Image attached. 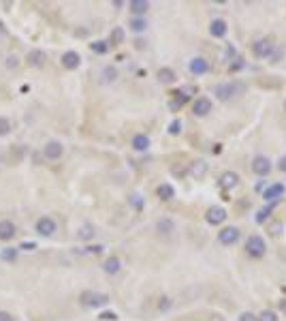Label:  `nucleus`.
<instances>
[{
	"label": "nucleus",
	"mask_w": 286,
	"mask_h": 321,
	"mask_svg": "<svg viewBox=\"0 0 286 321\" xmlns=\"http://www.w3.org/2000/svg\"><path fill=\"white\" fill-rule=\"evenodd\" d=\"M244 92H246V83H242V81H226V83H218L216 86V96L222 101L239 96Z\"/></svg>",
	"instance_id": "nucleus-1"
},
{
	"label": "nucleus",
	"mask_w": 286,
	"mask_h": 321,
	"mask_svg": "<svg viewBox=\"0 0 286 321\" xmlns=\"http://www.w3.org/2000/svg\"><path fill=\"white\" fill-rule=\"evenodd\" d=\"M79 302H81V306H86V308H101L109 302V295L101 293V291H90L88 289V291H83L79 295Z\"/></svg>",
	"instance_id": "nucleus-2"
},
{
	"label": "nucleus",
	"mask_w": 286,
	"mask_h": 321,
	"mask_svg": "<svg viewBox=\"0 0 286 321\" xmlns=\"http://www.w3.org/2000/svg\"><path fill=\"white\" fill-rule=\"evenodd\" d=\"M265 250H267V246H265V240L261 236H250L248 240H246V253L250 257H254V259L263 257Z\"/></svg>",
	"instance_id": "nucleus-3"
},
{
	"label": "nucleus",
	"mask_w": 286,
	"mask_h": 321,
	"mask_svg": "<svg viewBox=\"0 0 286 321\" xmlns=\"http://www.w3.org/2000/svg\"><path fill=\"white\" fill-rule=\"evenodd\" d=\"M56 229H58V225H56L54 218H49V216H41L36 221V234L43 236V238H51L56 234Z\"/></svg>",
	"instance_id": "nucleus-4"
},
{
	"label": "nucleus",
	"mask_w": 286,
	"mask_h": 321,
	"mask_svg": "<svg viewBox=\"0 0 286 321\" xmlns=\"http://www.w3.org/2000/svg\"><path fill=\"white\" fill-rule=\"evenodd\" d=\"M252 54H254V58H258V60H265V58H269L274 54V45H271V41H267V39H258V41L252 45Z\"/></svg>",
	"instance_id": "nucleus-5"
},
{
	"label": "nucleus",
	"mask_w": 286,
	"mask_h": 321,
	"mask_svg": "<svg viewBox=\"0 0 286 321\" xmlns=\"http://www.w3.org/2000/svg\"><path fill=\"white\" fill-rule=\"evenodd\" d=\"M62 154H64V146L58 139H51V141H47V144L43 146V157L47 160H58Z\"/></svg>",
	"instance_id": "nucleus-6"
},
{
	"label": "nucleus",
	"mask_w": 286,
	"mask_h": 321,
	"mask_svg": "<svg viewBox=\"0 0 286 321\" xmlns=\"http://www.w3.org/2000/svg\"><path fill=\"white\" fill-rule=\"evenodd\" d=\"M286 193V186L282 184V182H274L271 186H267V189L263 191V199H267V201H271V203H276L278 199H280L282 195Z\"/></svg>",
	"instance_id": "nucleus-7"
},
{
	"label": "nucleus",
	"mask_w": 286,
	"mask_h": 321,
	"mask_svg": "<svg viewBox=\"0 0 286 321\" xmlns=\"http://www.w3.org/2000/svg\"><path fill=\"white\" fill-rule=\"evenodd\" d=\"M239 240V229L237 227H224L222 231H218V242L224 246H231Z\"/></svg>",
	"instance_id": "nucleus-8"
},
{
	"label": "nucleus",
	"mask_w": 286,
	"mask_h": 321,
	"mask_svg": "<svg viewBox=\"0 0 286 321\" xmlns=\"http://www.w3.org/2000/svg\"><path fill=\"white\" fill-rule=\"evenodd\" d=\"M252 171H254L256 176H267L271 171V160L267 157H263V154H258V157H254V160H252Z\"/></svg>",
	"instance_id": "nucleus-9"
},
{
	"label": "nucleus",
	"mask_w": 286,
	"mask_h": 321,
	"mask_svg": "<svg viewBox=\"0 0 286 321\" xmlns=\"http://www.w3.org/2000/svg\"><path fill=\"white\" fill-rule=\"evenodd\" d=\"M205 218H207V223L210 225H222L226 221V210L220 208V205H212V208L207 210Z\"/></svg>",
	"instance_id": "nucleus-10"
},
{
	"label": "nucleus",
	"mask_w": 286,
	"mask_h": 321,
	"mask_svg": "<svg viewBox=\"0 0 286 321\" xmlns=\"http://www.w3.org/2000/svg\"><path fill=\"white\" fill-rule=\"evenodd\" d=\"M60 60H62V67H64V69H69V71H75V69H77V67H79V64H81V56L77 54V51H73V49H71V51H64Z\"/></svg>",
	"instance_id": "nucleus-11"
},
{
	"label": "nucleus",
	"mask_w": 286,
	"mask_h": 321,
	"mask_svg": "<svg viewBox=\"0 0 286 321\" xmlns=\"http://www.w3.org/2000/svg\"><path fill=\"white\" fill-rule=\"evenodd\" d=\"M210 112H212V101L205 99V96H199V99L192 103V114L199 116V118H203V116H207Z\"/></svg>",
	"instance_id": "nucleus-12"
},
{
	"label": "nucleus",
	"mask_w": 286,
	"mask_h": 321,
	"mask_svg": "<svg viewBox=\"0 0 286 321\" xmlns=\"http://www.w3.org/2000/svg\"><path fill=\"white\" fill-rule=\"evenodd\" d=\"M15 234H17L15 223H13V221H0V240L9 242V240L15 238Z\"/></svg>",
	"instance_id": "nucleus-13"
},
{
	"label": "nucleus",
	"mask_w": 286,
	"mask_h": 321,
	"mask_svg": "<svg viewBox=\"0 0 286 321\" xmlns=\"http://www.w3.org/2000/svg\"><path fill=\"white\" fill-rule=\"evenodd\" d=\"M188 69H190L192 75H205L207 71H210V62L199 56V58H192L190 64H188Z\"/></svg>",
	"instance_id": "nucleus-14"
},
{
	"label": "nucleus",
	"mask_w": 286,
	"mask_h": 321,
	"mask_svg": "<svg viewBox=\"0 0 286 321\" xmlns=\"http://www.w3.org/2000/svg\"><path fill=\"white\" fill-rule=\"evenodd\" d=\"M45 51H41V49H32V51H28V56H26V60H28V64L30 67H35V69H38V67H43L45 64Z\"/></svg>",
	"instance_id": "nucleus-15"
},
{
	"label": "nucleus",
	"mask_w": 286,
	"mask_h": 321,
	"mask_svg": "<svg viewBox=\"0 0 286 321\" xmlns=\"http://www.w3.org/2000/svg\"><path fill=\"white\" fill-rule=\"evenodd\" d=\"M237 184H239V176L235 171H226V173H222V178H220V186H222V189H235Z\"/></svg>",
	"instance_id": "nucleus-16"
},
{
	"label": "nucleus",
	"mask_w": 286,
	"mask_h": 321,
	"mask_svg": "<svg viewBox=\"0 0 286 321\" xmlns=\"http://www.w3.org/2000/svg\"><path fill=\"white\" fill-rule=\"evenodd\" d=\"M210 35L212 37H224L226 35V22L224 19H212V24H210Z\"/></svg>",
	"instance_id": "nucleus-17"
},
{
	"label": "nucleus",
	"mask_w": 286,
	"mask_h": 321,
	"mask_svg": "<svg viewBox=\"0 0 286 321\" xmlns=\"http://www.w3.org/2000/svg\"><path fill=\"white\" fill-rule=\"evenodd\" d=\"M103 270H105L107 274H118L122 270L120 257H109V259H105V261H103Z\"/></svg>",
	"instance_id": "nucleus-18"
},
{
	"label": "nucleus",
	"mask_w": 286,
	"mask_h": 321,
	"mask_svg": "<svg viewBox=\"0 0 286 321\" xmlns=\"http://www.w3.org/2000/svg\"><path fill=\"white\" fill-rule=\"evenodd\" d=\"M128 6H131V11H133L135 17H143V15H145V11L149 9V2H147V0H133Z\"/></svg>",
	"instance_id": "nucleus-19"
},
{
	"label": "nucleus",
	"mask_w": 286,
	"mask_h": 321,
	"mask_svg": "<svg viewBox=\"0 0 286 321\" xmlns=\"http://www.w3.org/2000/svg\"><path fill=\"white\" fill-rule=\"evenodd\" d=\"M133 148L137 152H145L149 148V137H147V135H143V133L135 135V137H133Z\"/></svg>",
	"instance_id": "nucleus-20"
},
{
	"label": "nucleus",
	"mask_w": 286,
	"mask_h": 321,
	"mask_svg": "<svg viewBox=\"0 0 286 321\" xmlns=\"http://www.w3.org/2000/svg\"><path fill=\"white\" fill-rule=\"evenodd\" d=\"M156 195H158L162 201H169V199H173L175 197V191H173V186L171 184H160L158 189H156Z\"/></svg>",
	"instance_id": "nucleus-21"
},
{
	"label": "nucleus",
	"mask_w": 286,
	"mask_h": 321,
	"mask_svg": "<svg viewBox=\"0 0 286 321\" xmlns=\"http://www.w3.org/2000/svg\"><path fill=\"white\" fill-rule=\"evenodd\" d=\"M205 173H207V163H205V160H194V163L190 165V176L203 178Z\"/></svg>",
	"instance_id": "nucleus-22"
},
{
	"label": "nucleus",
	"mask_w": 286,
	"mask_h": 321,
	"mask_svg": "<svg viewBox=\"0 0 286 321\" xmlns=\"http://www.w3.org/2000/svg\"><path fill=\"white\" fill-rule=\"evenodd\" d=\"M94 234H96V231H94V227H92V225H81V227H79V231H77V238H79V240H92V238H94Z\"/></svg>",
	"instance_id": "nucleus-23"
},
{
	"label": "nucleus",
	"mask_w": 286,
	"mask_h": 321,
	"mask_svg": "<svg viewBox=\"0 0 286 321\" xmlns=\"http://www.w3.org/2000/svg\"><path fill=\"white\" fill-rule=\"evenodd\" d=\"M0 259L2 261H15L17 259V248L15 246H6V248H0Z\"/></svg>",
	"instance_id": "nucleus-24"
},
{
	"label": "nucleus",
	"mask_w": 286,
	"mask_h": 321,
	"mask_svg": "<svg viewBox=\"0 0 286 321\" xmlns=\"http://www.w3.org/2000/svg\"><path fill=\"white\" fill-rule=\"evenodd\" d=\"M158 81L160 83H173L175 81V73H173V69H160L158 71Z\"/></svg>",
	"instance_id": "nucleus-25"
},
{
	"label": "nucleus",
	"mask_w": 286,
	"mask_h": 321,
	"mask_svg": "<svg viewBox=\"0 0 286 321\" xmlns=\"http://www.w3.org/2000/svg\"><path fill=\"white\" fill-rule=\"evenodd\" d=\"M156 227H158L160 234H171L175 229V225H173V221H169V218H160V221L156 223Z\"/></svg>",
	"instance_id": "nucleus-26"
},
{
	"label": "nucleus",
	"mask_w": 286,
	"mask_h": 321,
	"mask_svg": "<svg viewBox=\"0 0 286 321\" xmlns=\"http://www.w3.org/2000/svg\"><path fill=\"white\" fill-rule=\"evenodd\" d=\"M128 26H131V30H133V32H143V30L147 28V22H145L143 17H133V19H131V24H128Z\"/></svg>",
	"instance_id": "nucleus-27"
},
{
	"label": "nucleus",
	"mask_w": 286,
	"mask_h": 321,
	"mask_svg": "<svg viewBox=\"0 0 286 321\" xmlns=\"http://www.w3.org/2000/svg\"><path fill=\"white\" fill-rule=\"evenodd\" d=\"M90 49H92L94 54H107V51H109V43L107 41H92V43H90Z\"/></svg>",
	"instance_id": "nucleus-28"
},
{
	"label": "nucleus",
	"mask_w": 286,
	"mask_h": 321,
	"mask_svg": "<svg viewBox=\"0 0 286 321\" xmlns=\"http://www.w3.org/2000/svg\"><path fill=\"white\" fill-rule=\"evenodd\" d=\"M101 75H103V81L105 83H111V81H115V77H118V71H115V67H105Z\"/></svg>",
	"instance_id": "nucleus-29"
},
{
	"label": "nucleus",
	"mask_w": 286,
	"mask_h": 321,
	"mask_svg": "<svg viewBox=\"0 0 286 321\" xmlns=\"http://www.w3.org/2000/svg\"><path fill=\"white\" fill-rule=\"evenodd\" d=\"M122 41H124V30H122V28H113V32H111V41H109V45H120Z\"/></svg>",
	"instance_id": "nucleus-30"
},
{
	"label": "nucleus",
	"mask_w": 286,
	"mask_h": 321,
	"mask_svg": "<svg viewBox=\"0 0 286 321\" xmlns=\"http://www.w3.org/2000/svg\"><path fill=\"white\" fill-rule=\"evenodd\" d=\"M271 210H274V203L267 205V208H261V210H258V214H256V223H265V221H267L269 214H271Z\"/></svg>",
	"instance_id": "nucleus-31"
},
{
	"label": "nucleus",
	"mask_w": 286,
	"mask_h": 321,
	"mask_svg": "<svg viewBox=\"0 0 286 321\" xmlns=\"http://www.w3.org/2000/svg\"><path fill=\"white\" fill-rule=\"evenodd\" d=\"M11 133V122L9 118H4V116H0V137H4V135Z\"/></svg>",
	"instance_id": "nucleus-32"
},
{
	"label": "nucleus",
	"mask_w": 286,
	"mask_h": 321,
	"mask_svg": "<svg viewBox=\"0 0 286 321\" xmlns=\"http://www.w3.org/2000/svg\"><path fill=\"white\" fill-rule=\"evenodd\" d=\"M128 201H131V205H133L135 210H143V197L139 195V193H133Z\"/></svg>",
	"instance_id": "nucleus-33"
},
{
	"label": "nucleus",
	"mask_w": 286,
	"mask_h": 321,
	"mask_svg": "<svg viewBox=\"0 0 286 321\" xmlns=\"http://www.w3.org/2000/svg\"><path fill=\"white\" fill-rule=\"evenodd\" d=\"M258 321H278V315L274 311H263L258 315Z\"/></svg>",
	"instance_id": "nucleus-34"
},
{
	"label": "nucleus",
	"mask_w": 286,
	"mask_h": 321,
	"mask_svg": "<svg viewBox=\"0 0 286 321\" xmlns=\"http://www.w3.org/2000/svg\"><path fill=\"white\" fill-rule=\"evenodd\" d=\"M179 131H181V122H179V120H173L171 124H169V133H171V135H178Z\"/></svg>",
	"instance_id": "nucleus-35"
},
{
	"label": "nucleus",
	"mask_w": 286,
	"mask_h": 321,
	"mask_svg": "<svg viewBox=\"0 0 286 321\" xmlns=\"http://www.w3.org/2000/svg\"><path fill=\"white\" fill-rule=\"evenodd\" d=\"M101 319L103 321H115V319H118V315L111 313V311H105V313H101Z\"/></svg>",
	"instance_id": "nucleus-36"
},
{
	"label": "nucleus",
	"mask_w": 286,
	"mask_h": 321,
	"mask_svg": "<svg viewBox=\"0 0 286 321\" xmlns=\"http://www.w3.org/2000/svg\"><path fill=\"white\" fill-rule=\"evenodd\" d=\"M239 321H258L256 315H252V313H242L239 315Z\"/></svg>",
	"instance_id": "nucleus-37"
},
{
	"label": "nucleus",
	"mask_w": 286,
	"mask_h": 321,
	"mask_svg": "<svg viewBox=\"0 0 286 321\" xmlns=\"http://www.w3.org/2000/svg\"><path fill=\"white\" fill-rule=\"evenodd\" d=\"M17 56H9V58H6V67H9V69H15L17 67Z\"/></svg>",
	"instance_id": "nucleus-38"
},
{
	"label": "nucleus",
	"mask_w": 286,
	"mask_h": 321,
	"mask_svg": "<svg viewBox=\"0 0 286 321\" xmlns=\"http://www.w3.org/2000/svg\"><path fill=\"white\" fill-rule=\"evenodd\" d=\"M169 306H171V300H169V298H162V300L158 302V308H160V311H167Z\"/></svg>",
	"instance_id": "nucleus-39"
},
{
	"label": "nucleus",
	"mask_w": 286,
	"mask_h": 321,
	"mask_svg": "<svg viewBox=\"0 0 286 321\" xmlns=\"http://www.w3.org/2000/svg\"><path fill=\"white\" fill-rule=\"evenodd\" d=\"M0 321H15V319H13V315H11V313L0 311Z\"/></svg>",
	"instance_id": "nucleus-40"
},
{
	"label": "nucleus",
	"mask_w": 286,
	"mask_h": 321,
	"mask_svg": "<svg viewBox=\"0 0 286 321\" xmlns=\"http://www.w3.org/2000/svg\"><path fill=\"white\" fill-rule=\"evenodd\" d=\"M19 248H22V250H35V248H36V244H32V242H24Z\"/></svg>",
	"instance_id": "nucleus-41"
},
{
	"label": "nucleus",
	"mask_w": 286,
	"mask_h": 321,
	"mask_svg": "<svg viewBox=\"0 0 286 321\" xmlns=\"http://www.w3.org/2000/svg\"><path fill=\"white\" fill-rule=\"evenodd\" d=\"M278 167H280V171H284V173H286V154H284V157L280 159V163H278Z\"/></svg>",
	"instance_id": "nucleus-42"
},
{
	"label": "nucleus",
	"mask_w": 286,
	"mask_h": 321,
	"mask_svg": "<svg viewBox=\"0 0 286 321\" xmlns=\"http://www.w3.org/2000/svg\"><path fill=\"white\" fill-rule=\"evenodd\" d=\"M271 234H274V236L282 234V227H280V225H274V227H271Z\"/></svg>",
	"instance_id": "nucleus-43"
},
{
	"label": "nucleus",
	"mask_w": 286,
	"mask_h": 321,
	"mask_svg": "<svg viewBox=\"0 0 286 321\" xmlns=\"http://www.w3.org/2000/svg\"><path fill=\"white\" fill-rule=\"evenodd\" d=\"M280 308H282V313H284V315H286V298H284V300H282V302H280Z\"/></svg>",
	"instance_id": "nucleus-44"
},
{
	"label": "nucleus",
	"mask_w": 286,
	"mask_h": 321,
	"mask_svg": "<svg viewBox=\"0 0 286 321\" xmlns=\"http://www.w3.org/2000/svg\"><path fill=\"white\" fill-rule=\"evenodd\" d=\"M2 32H4V26H2V22H0V35H2Z\"/></svg>",
	"instance_id": "nucleus-45"
},
{
	"label": "nucleus",
	"mask_w": 286,
	"mask_h": 321,
	"mask_svg": "<svg viewBox=\"0 0 286 321\" xmlns=\"http://www.w3.org/2000/svg\"><path fill=\"white\" fill-rule=\"evenodd\" d=\"M284 112H286V103H284Z\"/></svg>",
	"instance_id": "nucleus-46"
}]
</instances>
